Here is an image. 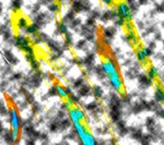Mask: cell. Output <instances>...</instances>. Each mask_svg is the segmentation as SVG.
<instances>
[{"mask_svg": "<svg viewBox=\"0 0 164 145\" xmlns=\"http://www.w3.org/2000/svg\"><path fill=\"white\" fill-rule=\"evenodd\" d=\"M48 10H49V12H53V13H58L60 10V4L52 2V4H48Z\"/></svg>", "mask_w": 164, "mask_h": 145, "instance_id": "ac0fdd59", "label": "cell"}, {"mask_svg": "<svg viewBox=\"0 0 164 145\" xmlns=\"http://www.w3.org/2000/svg\"><path fill=\"white\" fill-rule=\"evenodd\" d=\"M16 25H18V28L21 31H24L26 30V27L29 26V21H27L26 18H24V16H20L16 20Z\"/></svg>", "mask_w": 164, "mask_h": 145, "instance_id": "52a82bcc", "label": "cell"}, {"mask_svg": "<svg viewBox=\"0 0 164 145\" xmlns=\"http://www.w3.org/2000/svg\"><path fill=\"white\" fill-rule=\"evenodd\" d=\"M56 33H57V34H60V35H66L67 33H68V26H67L62 21L58 22Z\"/></svg>", "mask_w": 164, "mask_h": 145, "instance_id": "8fae6325", "label": "cell"}, {"mask_svg": "<svg viewBox=\"0 0 164 145\" xmlns=\"http://www.w3.org/2000/svg\"><path fill=\"white\" fill-rule=\"evenodd\" d=\"M90 91H91V88H90L89 85H83V86H81L80 90H79V94L82 95V96H84V95H87Z\"/></svg>", "mask_w": 164, "mask_h": 145, "instance_id": "7402d4cb", "label": "cell"}, {"mask_svg": "<svg viewBox=\"0 0 164 145\" xmlns=\"http://www.w3.org/2000/svg\"><path fill=\"white\" fill-rule=\"evenodd\" d=\"M6 131L4 130V126H2V123L0 122V134H4V132Z\"/></svg>", "mask_w": 164, "mask_h": 145, "instance_id": "83f0119b", "label": "cell"}, {"mask_svg": "<svg viewBox=\"0 0 164 145\" xmlns=\"http://www.w3.org/2000/svg\"><path fill=\"white\" fill-rule=\"evenodd\" d=\"M93 93H94V95L96 97H102V94H103V91H102V88L100 87V86H94L93 88Z\"/></svg>", "mask_w": 164, "mask_h": 145, "instance_id": "cb8c5ba5", "label": "cell"}, {"mask_svg": "<svg viewBox=\"0 0 164 145\" xmlns=\"http://www.w3.org/2000/svg\"><path fill=\"white\" fill-rule=\"evenodd\" d=\"M2 135H4V142H6L7 144L13 145V144H15V143H16V141H15V139L13 137V135H12L11 130H10V131H4Z\"/></svg>", "mask_w": 164, "mask_h": 145, "instance_id": "9c48e42d", "label": "cell"}, {"mask_svg": "<svg viewBox=\"0 0 164 145\" xmlns=\"http://www.w3.org/2000/svg\"><path fill=\"white\" fill-rule=\"evenodd\" d=\"M8 120H9V123L11 126L12 135H13V137H14L16 143H18V140L20 139V135H21V132H22L21 129L23 127V120L21 118V116H20L18 108L11 106L8 109Z\"/></svg>", "mask_w": 164, "mask_h": 145, "instance_id": "7a4b0ae2", "label": "cell"}, {"mask_svg": "<svg viewBox=\"0 0 164 145\" xmlns=\"http://www.w3.org/2000/svg\"><path fill=\"white\" fill-rule=\"evenodd\" d=\"M39 28L41 27L38 26L37 24L32 23V24H29V26L26 27V30L24 31V33H27L30 35H36L38 33V31H39Z\"/></svg>", "mask_w": 164, "mask_h": 145, "instance_id": "30bf717a", "label": "cell"}, {"mask_svg": "<svg viewBox=\"0 0 164 145\" xmlns=\"http://www.w3.org/2000/svg\"><path fill=\"white\" fill-rule=\"evenodd\" d=\"M136 57H137L138 61H139V62H141V63H145V62H147V59H148V58L145 56V53H142L141 48H138V49H137Z\"/></svg>", "mask_w": 164, "mask_h": 145, "instance_id": "2e32d148", "label": "cell"}, {"mask_svg": "<svg viewBox=\"0 0 164 145\" xmlns=\"http://www.w3.org/2000/svg\"><path fill=\"white\" fill-rule=\"evenodd\" d=\"M141 50H142V53H145V56L147 58H149L151 55H152V50L150 49L149 47H143V48H141Z\"/></svg>", "mask_w": 164, "mask_h": 145, "instance_id": "d4e9b609", "label": "cell"}, {"mask_svg": "<svg viewBox=\"0 0 164 145\" xmlns=\"http://www.w3.org/2000/svg\"><path fill=\"white\" fill-rule=\"evenodd\" d=\"M56 87H57V96L61 97L62 99H67L68 94H67V91H66L65 86H62V85H60V84H57Z\"/></svg>", "mask_w": 164, "mask_h": 145, "instance_id": "4fadbf2b", "label": "cell"}, {"mask_svg": "<svg viewBox=\"0 0 164 145\" xmlns=\"http://www.w3.org/2000/svg\"><path fill=\"white\" fill-rule=\"evenodd\" d=\"M80 137V144L81 145H96V140L94 135L92 134V132L89 129L83 131L80 135H78Z\"/></svg>", "mask_w": 164, "mask_h": 145, "instance_id": "5b68a950", "label": "cell"}, {"mask_svg": "<svg viewBox=\"0 0 164 145\" xmlns=\"http://www.w3.org/2000/svg\"><path fill=\"white\" fill-rule=\"evenodd\" d=\"M84 43H85L84 41H80V42L77 43V45H76V48H77V49H82V48L84 47V45H85Z\"/></svg>", "mask_w": 164, "mask_h": 145, "instance_id": "4316f807", "label": "cell"}, {"mask_svg": "<svg viewBox=\"0 0 164 145\" xmlns=\"http://www.w3.org/2000/svg\"><path fill=\"white\" fill-rule=\"evenodd\" d=\"M21 6H22V1L20 0H14L11 2V8L13 9V11H19Z\"/></svg>", "mask_w": 164, "mask_h": 145, "instance_id": "44dd1931", "label": "cell"}, {"mask_svg": "<svg viewBox=\"0 0 164 145\" xmlns=\"http://www.w3.org/2000/svg\"><path fill=\"white\" fill-rule=\"evenodd\" d=\"M162 103L164 104V95H163V98H162Z\"/></svg>", "mask_w": 164, "mask_h": 145, "instance_id": "f546056e", "label": "cell"}, {"mask_svg": "<svg viewBox=\"0 0 164 145\" xmlns=\"http://www.w3.org/2000/svg\"><path fill=\"white\" fill-rule=\"evenodd\" d=\"M127 41H128L129 43H131V44H135V45H137L138 43H139L138 36L136 35L135 31H131V32L128 33V35H127Z\"/></svg>", "mask_w": 164, "mask_h": 145, "instance_id": "9a60e30c", "label": "cell"}, {"mask_svg": "<svg viewBox=\"0 0 164 145\" xmlns=\"http://www.w3.org/2000/svg\"><path fill=\"white\" fill-rule=\"evenodd\" d=\"M159 75V70H158L157 67L154 65H150L149 69H148V76H149L151 80H155Z\"/></svg>", "mask_w": 164, "mask_h": 145, "instance_id": "7c38bea8", "label": "cell"}, {"mask_svg": "<svg viewBox=\"0 0 164 145\" xmlns=\"http://www.w3.org/2000/svg\"><path fill=\"white\" fill-rule=\"evenodd\" d=\"M13 43H14V45L20 48V49L22 50L23 48H25L26 46L31 45V41L30 38H27L26 36H24V35H18L16 37L13 38Z\"/></svg>", "mask_w": 164, "mask_h": 145, "instance_id": "8992f818", "label": "cell"}, {"mask_svg": "<svg viewBox=\"0 0 164 145\" xmlns=\"http://www.w3.org/2000/svg\"><path fill=\"white\" fill-rule=\"evenodd\" d=\"M42 109H43V107H42V105L41 104H38V103H33V106H32V112L33 114H39L41 111H42Z\"/></svg>", "mask_w": 164, "mask_h": 145, "instance_id": "ffe728a7", "label": "cell"}, {"mask_svg": "<svg viewBox=\"0 0 164 145\" xmlns=\"http://www.w3.org/2000/svg\"><path fill=\"white\" fill-rule=\"evenodd\" d=\"M74 20V12L73 11H69L66 13V15L64 16V19H62V22L65 23H71Z\"/></svg>", "mask_w": 164, "mask_h": 145, "instance_id": "e0dca14e", "label": "cell"}, {"mask_svg": "<svg viewBox=\"0 0 164 145\" xmlns=\"http://www.w3.org/2000/svg\"><path fill=\"white\" fill-rule=\"evenodd\" d=\"M163 95H164V90L161 87L160 85H157L155 91H154V96H155V99H157L158 102H161V103H162Z\"/></svg>", "mask_w": 164, "mask_h": 145, "instance_id": "5bb4252c", "label": "cell"}, {"mask_svg": "<svg viewBox=\"0 0 164 145\" xmlns=\"http://www.w3.org/2000/svg\"><path fill=\"white\" fill-rule=\"evenodd\" d=\"M65 44L66 46L68 47V46H72L73 45V37H72V34L71 33H67L65 35Z\"/></svg>", "mask_w": 164, "mask_h": 145, "instance_id": "d6986e66", "label": "cell"}, {"mask_svg": "<svg viewBox=\"0 0 164 145\" xmlns=\"http://www.w3.org/2000/svg\"><path fill=\"white\" fill-rule=\"evenodd\" d=\"M69 117L72 120H79L81 122H85L87 120V116H85V112L83 111V109H81L80 107L78 106H73L71 107L68 110Z\"/></svg>", "mask_w": 164, "mask_h": 145, "instance_id": "277c9868", "label": "cell"}, {"mask_svg": "<svg viewBox=\"0 0 164 145\" xmlns=\"http://www.w3.org/2000/svg\"><path fill=\"white\" fill-rule=\"evenodd\" d=\"M22 79V73H14L13 75L11 76V80H14V81H19Z\"/></svg>", "mask_w": 164, "mask_h": 145, "instance_id": "484cf974", "label": "cell"}, {"mask_svg": "<svg viewBox=\"0 0 164 145\" xmlns=\"http://www.w3.org/2000/svg\"><path fill=\"white\" fill-rule=\"evenodd\" d=\"M116 12H117V15H118V19L124 20V21H131V11H130V8L128 6L127 2H124V1H120L118 4H116Z\"/></svg>", "mask_w": 164, "mask_h": 145, "instance_id": "3957f363", "label": "cell"}, {"mask_svg": "<svg viewBox=\"0 0 164 145\" xmlns=\"http://www.w3.org/2000/svg\"><path fill=\"white\" fill-rule=\"evenodd\" d=\"M56 85H57V84H54V85L50 86L49 90H48V94H47V95L50 96V97L57 95V87H56Z\"/></svg>", "mask_w": 164, "mask_h": 145, "instance_id": "603a6c76", "label": "cell"}, {"mask_svg": "<svg viewBox=\"0 0 164 145\" xmlns=\"http://www.w3.org/2000/svg\"><path fill=\"white\" fill-rule=\"evenodd\" d=\"M13 145H19V144H18V143H15V144H13Z\"/></svg>", "mask_w": 164, "mask_h": 145, "instance_id": "4dcf8cb0", "label": "cell"}, {"mask_svg": "<svg viewBox=\"0 0 164 145\" xmlns=\"http://www.w3.org/2000/svg\"><path fill=\"white\" fill-rule=\"evenodd\" d=\"M101 68L103 70V72L107 75L108 82L111 84V86L114 88L116 92H118L120 95L125 94V88H124V81H122V74L119 71V68L116 61L108 55L104 56V59L102 61Z\"/></svg>", "mask_w": 164, "mask_h": 145, "instance_id": "6da1fadb", "label": "cell"}, {"mask_svg": "<svg viewBox=\"0 0 164 145\" xmlns=\"http://www.w3.org/2000/svg\"><path fill=\"white\" fill-rule=\"evenodd\" d=\"M1 12H2V4H0V13H1Z\"/></svg>", "mask_w": 164, "mask_h": 145, "instance_id": "f1b7e54d", "label": "cell"}, {"mask_svg": "<svg viewBox=\"0 0 164 145\" xmlns=\"http://www.w3.org/2000/svg\"><path fill=\"white\" fill-rule=\"evenodd\" d=\"M4 57L8 60V62L11 63V65H16L19 62V59L13 55V53H12L11 50H6L4 51Z\"/></svg>", "mask_w": 164, "mask_h": 145, "instance_id": "ba28073f", "label": "cell"}]
</instances>
